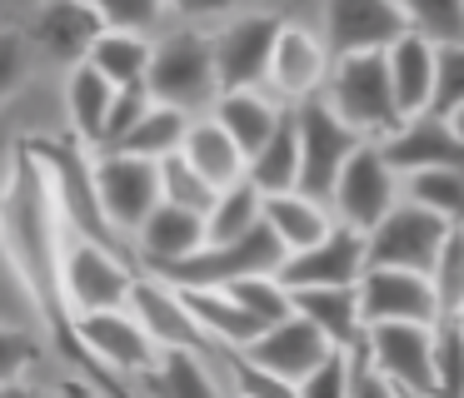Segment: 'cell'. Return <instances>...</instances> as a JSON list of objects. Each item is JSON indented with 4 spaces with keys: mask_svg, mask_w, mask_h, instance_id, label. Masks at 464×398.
Listing matches in <instances>:
<instances>
[{
    "mask_svg": "<svg viewBox=\"0 0 464 398\" xmlns=\"http://www.w3.org/2000/svg\"><path fill=\"white\" fill-rule=\"evenodd\" d=\"M354 398H404V388H394L390 378L364 358V344L354 348Z\"/></svg>",
    "mask_w": 464,
    "mask_h": 398,
    "instance_id": "45",
    "label": "cell"
},
{
    "mask_svg": "<svg viewBox=\"0 0 464 398\" xmlns=\"http://www.w3.org/2000/svg\"><path fill=\"white\" fill-rule=\"evenodd\" d=\"M400 204V175L384 159V149L374 139H364L354 149V159L344 165L340 185H334V209H340V224L374 234V229L390 219V209Z\"/></svg>",
    "mask_w": 464,
    "mask_h": 398,
    "instance_id": "11",
    "label": "cell"
},
{
    "mask_svg": "<svg viewBox=\"0 0 464 398\" xmlns=\"http://www.w3.org/2000/svg\"><path fill=\"white\" fill-rule=\"evenodd\" d=\"M360 308H364V328L370 324H440V289L430 274L414 269H364L360 279Z\"/></svg>",
    "mask_w": 464,
    "mask_h": 398,
    "instance_id": "13",
    "label": "cell"
},
{
    "mask_svg": "<svg viewBox=\"0 0 464 398\" xmlns=\"http://www.w3.org/2000/svg\"><path fill=\"white\" fill-rule=\"evenodd\" d=\"M91 5L105 15V25H111V30L150 35V30L160 25V10L170 5V0H91Z\"/></svg>",
    "mask_w": 464,
    "mask_h": 398,
    "instance_id": "43",
    "label": "cell"
},
{
    "mask_svg": "<svg viewBox=\"0 0 464 398\" xmlns=\"http://www.w3.org/2000/svg\"><path fill=\"white\" fill-rule=\"evenodd\" d=\"M5 259L21 289L31 294L35 314L51 324L61 348L75 358V318L65 304L61 259H65V224L55 209L45 165L35 159L31 145H15L11 175H5Z\"/></svg>",
    "mask_w": 464,
    "mask_h": 398,
    "instance_id": "1",
    "label": "cell"
},
{
    "mask_svg": "<svg viewBox=\"0 0 464 398\" xmlns=\"http://www.w3.org/2000/svg\"><path fill=\"white\" fill-rule=\"evenodd\" d=\"M150 60H155V45L135 30H105L91 50V65L111 80L115 90H130V85H145L150 80Z\"/></svg>",
    "mask_w": 464,
    "mask_h": 398,
    "instance_id": "32",
    "label": "cell"
},
{
    "mask_svg": "<svg viewBox=\"0 0 464 398\" xmlns=\"http://www.w3.org/2000/svg\"><path fill=\"white\" fill-rule=\"evenodd\" d=\"M135 318H140L145 328H150V338L160 348H195V354H205L210 344V334L200 328V318L190 314V304H185L180 289H170L165 279H140L135 284V298H130Z\"/></svg>",
    "mask_w": 464,
    "mask_h": 398,
    "instance_id": "21",
    "label": "cell"
},
{
    "mask_svg": "<svg viewBox=\"0 0 464 398\" xmlns=\"http://www.w3.org/2000/svg\"><path fill=\"white\" fill-rule=\"evenodd\" d=\"M121 90L101 75V70L85 60L65 75V119H71V139L85 149H101L105 145V125H111V109Z\"/></svg>",
    "mask_w": 464,
    "mask_h": 398,
    "instance_id": "25",
    "label": "cell"
},
{
    "mask_svg": "<svg viewBox=\"0 0 464 398\" xmlns=\"http://www.w3.org/2000/svg\"><path fill=\"white\" fill-rule=\"evenodd\" d=\"M105 15L91 5V0H41L31 15V50L55 65L75 70L91 60L95 40L105 35Z\"/></svg>",
    "mask_w": 464,
    "mask_h": 398,
    "instance_id": "15",
    "label": "cell"
},
{
    "mask_svg": "<svg viewBox=\"0 0 464 398\" xmlns=\"http://www.w3.org/2000/svg\"><path fill=\"white\" fill-rule=\"evenodd\" d=\"M160 189H165V204L195 209V214H205V219H210L215 199H220V189H215L210 179H205V175H200V169H195L185 155L160 159Z\"/></svg>",
    "mask_w": 464,
    "mask_h": 398,
    "instance_id": "36",
    "label": "cell"
},
{
    "mask_svg": "<svg viewBox=\"0 0 464 398\" xmlns=\"http://www.w3.org/2000/svg\"><path fill=\"white\" fill-rule=\"evenodd\" d=\"M390 60V80H394V100H400L404 119H420L434 109V80H440V45L424 40L420 30H410L404 40H394L384 50Z\"/></svg>",
    "mask_w": 464,
    "mask_h": 398,
    "instance_id": "23",
    "label": "cell"
},
{
    "mask_svg": "<svg viewBox=\"0 0 464 398\" xmlns=\"http://www.w3.org/2000/svg\"><path fill=\"white\" fill-rule=\"evenodd\" d=\"M165 348L150 338V328L135 318V308H101V314L75 318V358L91 368V378L115 393L121 374H150Z\"/></svg>",
    "mask_w": 464,
    "mask_h": 398,
    "instance_id": "4",
    "label": "cell"
},
{
    "mask_svg": "<svg viewBox=\"0 0 464 398\" xmlns=\"http://www.w3.org/2000/svg\"><path fill=\"white\" fill-rule=\"evenodd\" d=\"M464 105V40L440 45V80H434V115L450 119Z\"/></svg>",
    "mask_w": 464,
    "mask_h": 398,
    "instance_id": "44",
    "label": "cell"
},
{
    "mask_svg": "<svg viewBox=\"0 0 464 398\" xmlns=\"http://www.w3.org/2000/svg\"><path fill=\"white\" fill-rule=\"evenodd\" d=\"M0 398H55V393H45L31 378H11V384H0Z\"/></svg>",
    "mask_w": 464,
    "mask_h": 398,
    "instance_id": "48",
    "label": "cell"
},
{
    "mask_svg": "<svg viewBox=\"0 0 464 398\" xmlns=\"http://www.w3.org/2000/svg\"><path fill=\"white\" fill-rule=\"evenodd\" d=\"M265 224H270L275 234L285 239V249H290V254H300V249H314V244H320V239L334 229L320 199L300 194V189L265 199Z\"/></svg>",
    "mask_w": 464,
    "mask_h": 398,
    "instance_id": "30",
    "label": "cell"
},
{
    "mask_svg": "<svg viewBox=\"0 0 464 398\" xmlns=\"http://www.w3.org/2000/svg\"><path fill=\"white\" fill-rule=\"evenodd\" d=\"M454 324H459V328H464V314H459V318H454Z\"/></svg>",
    "mask_w": 464,
    "mask_h": 398,
    "instance_id": "50",
    "label": "cell"
},
{
    "mask_svg": "<svg viewBox=\"0 0 464 398\" xmlns=\"http://www.w3.org/2000/svg\"><path fill=\"white\" fill-rule=\"evenodd\" d=\"M434 398H464V328L454 318L434 324Z\"/></svg>",
    "mask_w": 464,
    "mask_h": 398,
    "instance_id": "39",
    "label": "cell"
},
{
    "mask_svg": "<svg viewBox=\"0 0 464 398\" xmlns=\"http://www.w3.org/2000/svg\"><path fill=\"white\" fill-rule=\"evenodd\" d=\"M285 259H290L285 239L270 224H260L245 239H235V244H205L200 254L180 259V264H165V269H150V274L175 289H230L255 274H280Z\"/></svg>",
    "mask_w": 464,
    "mask_h": 398,
    "instance_id": "5",
    "label": "cell"
},
{
    "mask_svg": "<svg viewBox=\"0 0 464 398\" xmlns=\"http://www.w3.org/2000/svg\"><path fill=\"white\" fill-rule=\"evenodd\" d=\"M210 244V224L205 214L180 204H160L140 229H135V249H140L145 269H165V264H180V259L200 254Z\"/></svg>",
    "mask_w": 464,
    "mask_h": 398,
    "instance_id": "22",
    "label": "cell"
},
{
    "mask_svg": "<svg viewBox=\"0 0 464 398\" xmlns=\"http://www.w3.org/2000/svg\"><path fill=\"white\" fill-rule=\"evenodd\" d=\"M245 179H250V185L260 189L265 199H270V194H290V189H300V115H295V109H285L280 129H275L270 145H265L260 155L250 159Z\"/></svg>",
    "mask_w": 464,
    "mask_h": 398,
    "instance_id": "29",
    "label": "cell"
},
{
    "mask_svg": "<svg viewBox=\"0 0 464 398\" xmlns=\"http://www.w3.org/2000/svg\"><path fill=\"white\" fill-rule=\"evenodd\" d=\"M364 358L414 398H434V324H370Z\"/></svg>",
    "mask_w": 464,
    "mask_h": 398,
    "instance_id": "12",
    "label": "cell"
},
{
    "mask_svg": "<svg viewBox=\"0 0 464 398\" xmlns=\"http://www.w3.org/2000/svg\"><path fill=\"white\" fill-rule=\"evenodd\" d=\"M35 159L45 165V179H51V194L55 209H61V224L65 234H81L95 239L105 249H121V229L111 224L101 204V189H95V155H85V145L75 139H31Z\"/></svg>",
    "mask_w": 464,
    "mask_h": 398,
    "instance_id": "2",
    "label": "cell"
},
{
    "mask_svg": "<svg viewBox=\"0 0 464 398\" xmlns=\"http://www.w3.org/2000/svg\"><path fill=\"white\" fill-rule=\"evenodd\" d=\"M450 234H454L450 219H440L424 204L400 199V204L390 209V219L370 234V264L374 269H414V274L434 279V264H440Z\"/></svg>",
    "mask_w": 464,
    "mask_h": 398,
    "instance_id": "9",
    "label": "cell"
},
{
    "mask_svg": "<svg viewBox=\"0 0 464 398\" xmlns=\"http://www.w3.org/2000/svg\"><path fill=\"white\" fill-rule=\"evenodd\" d=\"M150 105H155L150 85L121 90V95H115V109H111V125H105V145H101V149H121L125 139H130V129L140 125L145 115H150Z\"/></svg>",
    "mask_w": 464,
    "mask_h": 398,
    "instance_id": "42",
    "label": "cell"
},
{
    "mask_svg": "<svg viewBox=\"0 0 464 398\" xmlns=\"http://www.w3.org/2000/svg\"><path fill=\"white\" fill-rule=\"evenodd\" d=\"M280 20L275 15H240L220 30L215 40V75H220V95L230 90H255L260 80H270V60L280 45Z\"/></svg>",
    "mask_w": 464,
    "mask_h": 398,
    "instance_id": "16",
    "label": "cell"
},
{
    "mask_svg": "<svg viewBox=\"0 0 464 398\" xmlns=\"http://www.w3.org/2000/svg\"><path fill=\"white\" fill-rule=\"evenodd\" d=\"M150 398H220L215 378L205 374V358L195 348H165L150 374H140Z\"/></svg>",
    "mask_w": 464,
    "mask_h": 398,
    "instance_id": "31",
    "label": "cell"
},
{
    "mask_svg": "<svg viewBox=\"0 0 464 398\" xmlns=\"http://www.w3.org/2000/svg\"><path fill=\"white\" fill-rule=\"evenodd\" d=\"M245 354H250L260 368L280 374L285 384H295V388H300L304 378H310L314 368H320L324 358L334 354V344H330V338H324L320 328L310 324V318H300V314H295V318H285V324L265 328V334L255 338V344L245 348Z\"/></svg>",
    "mask_w": 464,
    "mask_h": 398,
    "instance_id": "20",
    "label": "cell"
},
{
    "mask_svg": "<svg viewBox=\"0 0 464 398\" xmlns=\"http://www.w3.org/2000/svg\"><path fill=\"white\" fill-rule=\"evenodd\" d=\"M205 224H210V244H235V239H245L250 229L265 224V194L250 179H240V185L220 189V199H215Z\"/></svg>",
    "mask_w": 464,
    "mask_h": 398,
    "instance_id": "34",
    "label": "cell"
},
{
    "mask_svg": "<svg viewBox=\"0 0 464 398\" xmlns=\"http://www.w3.org/2000/svg\"><path fill=\"white\" fill-rule=\"evenodd\" d=\"M95 189H101V204L111 214V224L130 239L165 204L160 165L140 155H125V149H95Z\"/></svg>",
    "mask_w": 464,
    "mask_h": 398,
    "instance_id": "10",
    "label": "cell"
},
{
    "mask_svg": "<svg viewBox=\"0 0 464 398\" xmlns=\"http://www.w3.org/2000/svg\"><path fill=\"white\" fill-rule=\"evenodd\" d=\"M384 159L394 165V175H420V169H464V139L459 129L450 125L444 115H420L404 119L390 139H380Z\"/></svg>",
    "mask_w": 464,
    "mask_h": 398,
    "instance_id": "18",
    "label": "cell"
},
{
    "mask_svg": "<svg viewBox=\"0 0 464 398\" xmlns=\"http://www.w3.org/2000/svg\"><path fill=\"white\" fill-rule=\"evenodd\" d=\"M434 289H440L444 318H459L464 314V229H454L450 244H444L440 264H434Z\"/></svg>",
    "mask_w": 464,
    "mask_h": 398,
    "instance_id": "40",
    "label": "cell"
},
{
    "mask_svg": "<svg viewBox=\"0 0 464 398\" xmlns=\"http://www.w3.org/2000/svg\"><path fill=\"white\" fill-rule=\"evenodd\" d=\"M55 398H105V388L91 378H65V384H55Z\"/></svg>",
    "mask_w": 464,
    "mask_h": 398,
    "instance_id": "47",
    "label": "cell"
},
{
    "mask_svg": "<svg viewBox=\"0 0 464 398\" xmlns=\"http://www.w3.org/2000/svg\"><path fill=\"white\" fill-rule=\"evenodd\" d=\"M450 125L459 129V139H464V105H459V109H454V115H450Z\"/></svg>",
    "mask_w": 464,
    "mask_h": 398,
    "instance_id": "49",
    "label": "cell"
},
{
    "mask_svg": "<svg viewBox=\"0 0 464 398\" xmlns=\"http://www.w3.org/2000/svg\"><path fill=\"white\" fill-rule=\"evenodd\" d=\"M210 119H220V125L230 129V139L245 149V159H255L270 145L275 129H280L285 109H275L260 90H230V95H220L210 105Z\"/></svg>",
    "mask_w": 464,
    "mask_h": 398,
    "instance_id": "27",
    "label": "cell"
},
{
    "mask_svg": "<svg viewBox=\"0 0 464 398\" xmlns=\"http://www.w3.org/2000/svg\"><path fill=\"white\" fill-rule=\"evenodd\" d=\"M330 70H334V55L314 30H304V25L280 30V45H275V60H270V90L280 100H300L304 105V100L324 95Z\"/></svg>",
    "mask_w": 464,
    "mask_h": 398,
    "instance_id": "19",
    "label": "cell"
},
{
    "mask_svg": "<svg viewBox=\"0 0 464 398\" xmlns=\"http://www.w3.org/2000/svg\"><path fill=\"white\" fill-rule=\"evenodd\" d=\"M404 35H410V20L400 0H324V45L334 60L390 50Z\"/></svg>",
    "mask_w": 464,
    "mask_h": 398,
    "instance_id": "14",
    "label": "cell"
},
{
    "mask_svg": "<svg viewBox=\"0 0 464 398\" xmlns=\"http://www.w3.org/2000/svg\"><path fill=\"white\" fill-rule=\"evenodd\" d=\"M150 95L155 105L175 109H200L220 100V75H215V40L195 35V30H175L155 45L150 60Z\"/></svg>",
    "mask_w": 464,
    "mask_h": 398,
    "instance_id": "7",
    "label": "cell"
},
{
    "mask_svg": "<svg viewBox=\"0 0 464 398\" xmlns=\"http://www.w3.org/2000/svg\"><path fill=\"white\" fill-rule=\"evenodd\" d=\"M185 159H190L195 169H200L205 179H210L215 189H230L245 179V169H250V159H245V149L230 139V129L220 125V119H195L190 125V139H185L180 149Z\"/></svg>",
    "mask_w": 464,
    "mask_h": 398,
    "instance_id": "28",
    "label": "cell"
},
{
    "mask_svg": "<svg viewBox=\"0 0 464 398\" xmlns=\"http://www.w3.org/2000/svg\"><path fill=\"white\" fill-rule=\"evenodd\" d=\"M324 105H330L350 129H360L364 139H374V145H380V139H390L394 129L404 125L384 50H370V55H340V60H334L330 85H324Z\"/></svg>",
    "mask_w": 464,
    "mask_h": 398,
    "instance_id": "3",
    "label": "cell"
},
{
    "mask_svg": "<svg viewBox=\"0 0 464 398\" xmlns=\"http://www.w3.org/2000/svg\"><path fill=\"white\" fill-rule=\"evenodd\" d=\"M300 398H354V348H334L300 384Z\"/></svg>",
    "mask_w": 464,
    "mask_h": 398,
    "instance_id": "41",
    "label": "cell"
},
{
    "mask_svg": "<svg viewBox=\"0 0 464 398\" xmlns=\"http://www.w3.org/2000/svg\"><path fill=\"white\" fill-rule=\"evenodd\" d=\"M295 115H300V194L324 204V199H334V185H340L344 165L354 159V149L364 145V135L344 125L324 105V95L295 105Z\"/></svg>",
    "mask_w": 464,
    "mask_h": 398,
    "instance_id": "8",
    "label": "cell"
},
{
    "mask_svg": "<svg viewBox=\"0 0 464 398\" xmlns=\"http://www.w3.org/2000/svg\"><path fill=\"white\" fill-rule=\"evenodd\" d=\"M61 284H65L71 318H81V314H101V308H130L140 279L130 274L121 249H105V244H95V239L65 234Z\"/></svg>",
    "mask_w": 464,
    "mask_h": 398,
    "instance_id": "6",
    "label": "cell"
},
{
    "mask_svg": "<svg viewBox=\"0 0 464 398\" xmlns=\"http://www.w3.org/2000/svg\"><path fill=\"white\" fill-rule=\"evenodd\" d=\"M295 314L310 318L334 348L364 344V308L360 284H324V289H295Z\"/></svg>",
    "mask_w": 464,
    "mask_h": 398,
    "instance_id": "24",
    "label": "cell"
},
{
    "mask_svg": "<svg viewBox=\"0 0 464 398\" xmlns=\"http://www.w3.org/2000/svg\"><path fill=\"white\" fill-rule=\"evenodd\" d=\"M190 109H175V105H150V115L140 119V125L130 129V139H125V155H140V159H170L185 149V139H190Z\"/></svg>",
    "mask_w": 464,
    "mask_h": 398,
    "instance_id": "33",
    "label": "cell"
},
{
    "mask_svg": "<svg viewBox=\"0 0 464 398\" xmlns=\"http://www.w3.org/2000/svg\"><path fill=\"white\" fill-rule=\"evenodd\" d=\"M230 294L240 298V304L250 308V314L260 318L265 328H275V324H285V318H295V289L285 284L280 274L240 279V284H230Z\"/></svg>",
    "mask_w": 464,
    "mask_h": 398,
    "instance_id": "37",
    "label": "cell"
},
{
    "mask_svg": "<svg viewBox=\"0 0 464 398\" xmlns=\"http://www.w3.org/2000/svg\"><path fill=\"white\" fill-rule=\"evenodd\" d=\"M175 289V284H170ZM190 314L200 318V328L210 334L215 348H250L265 334V324L230 294V289H180Z\"/></svg>",
    "mask_w": 464,
    "mask_h": 398,
    "instance_id": "26",
    "label": "cell"
},
{
    "mask_svg": "<svg viewBox=\"0 0 464 398\" xmlns=\"http://www.w3.org/2000/svg\"><path fill=\"white\" fill-rule=\"evenodd\" d=\"M410 30H420L434 45H454L464 40V0H400Z\"/></svg>",
    "mask_w": 464,
    "mask_h": 398,
    "instance_id": "38",
    "label": "cell"
},
{
    "mask_svg": "<svg viewBox=\"0 0 464 398\" xmlns=\"http://www.w3.org/2000/svg\"><path fill=\"white\" fill-rule=\"evenodd\" d=\"M370 269V234L350 224H334L314 249H300L280 264V279L290 289H324V284H360Z\"/></svg>",
    "mask_w": 464,
    "mask_h": 398,
    "instance_id": "17",
    "label": "cell"
},
{
    "mask_svg": "<svg viewBox=\"0 0 464 398\" xmlns=\"http://www.w3.org/2000/svg\"><path fill=\"white\" fill-rule=\"evenodd\" d=\"M404 199L434 209L454 229H464V169H420V175H404Z\"/></svg>",
    "mask_w": 464,
    "mask_h": 398,
    "instance_id": "35",
    "label": "cell"
},
{
    "mask_svg": "<svg viewBox=\"0 0 464 398\" xmlns=\"http://www.w3.org/2000/svg\"><path fill=\"white\" fill-rule=\"evenodd\" d=\"M404 398H414V393H404Z\"/></svg>",
    "mask_w": 464,
    "mask_h": 398,
    "instance_id": "51",
    "label": "cell"
},
{
    "mask_svg": "<svg viewBox=\"0 0 464 398\" xmlns=\"http://www.w3.org/2000/svg\"><path fill=\"white\" fill-rule=\"evenodd\" d=\"M25 45H31V35H21V30H5V40H0V80H5V90H15L25 75Z\"/></svg>",
    "mask_w": 464,
    "mask_h": 398,
    "instance_id": "46",
    "label": "cell"
}]
</instances>
